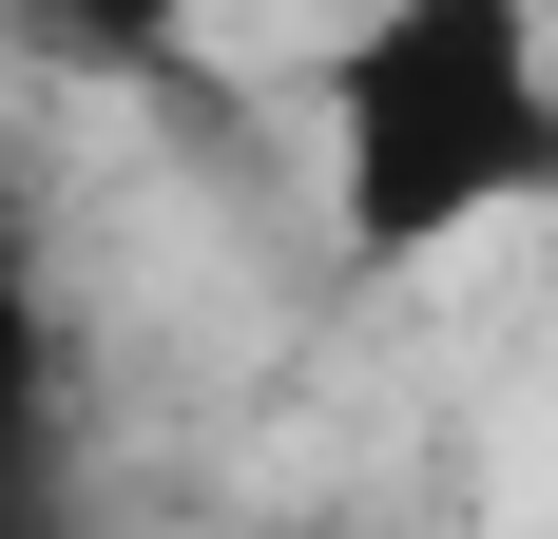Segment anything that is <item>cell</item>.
Returning <instances> with one entry per match:
<instances>
[{"mask_svg": "<svg viewBox=\"0 0 558 539\" xmlns=\"http://www.w3.org/2000/svg\"><path fill=\"white\" fill-rule=\"evenodd\" d=\"M328 231L366 270H444L558 213V0H366L308 77Z\"/></svg>", "mask_w": 558, "mask_h": 539, "instance_id": "6da1fadb", "label": "cell"}, {"mask_svg": "<svg viewBox=\"0 0 558 539\" xmlns=\"http://www.w3.org/2000/svg\"><path fill=\"white\" fill-rule=\"evenodd\" d=\"M0 539H77V327L20 213H0Z\"/></svg>", "mask_w": 558, "mask_h": 539, "instance_id": "7a4b0ae2", "label": "cell"}]
</instances>
